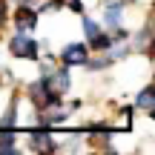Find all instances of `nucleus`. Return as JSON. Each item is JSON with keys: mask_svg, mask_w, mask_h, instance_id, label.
<instances>
[{"mask_svg": "<svg viewBox=\"0 0 155 155\" xmlns=\"http://www.w3.org/2000/svg\"><path fill=\"white\" fill-rule=\"evenodd\" d=\"M138 106L141 109H152V89H144L138 95Z\"/></svg>", "mask_w": 155, "mask_h": 155, "instance_id": "423d86ee", "label": "nucleus"}, {"mask_svg": "<svg viewBox=\"0 0 155 155\" xmlns=\"http://www.w3.org/2000/svg\"><path fill=\"white\" fill-rule=\"evenodd\" d=\"M35 20H38V15H35L32 9H17V15H15V23H17V32H32Z\"/></svg>", "mask_w": 155, "mask_h": 155, "instance_id": "7ed1b4c3", "label": "nucleus"}, {"mask_svg": "<svg viewBox=\"0 0 155 155\" xmlns=\"http://www.w3.org/2000/svg\"><path fill=\"white\" fill-rule=\"evenodd\" d=\"M32 147L35 150H52V138L46 132H35L32 135Z\"/></svg>", "mask_w": 155, "mask_h": 155, "instance_id": "39448f33", "label": "nucleus"}, {"mask_svg": "<svg viewBox=\"0 0 155 155\" xmlns=\"http://www.w3.org/2000/svg\"><path fill=\"white\" fill-rule=\"evenodd\" d=\"M61 58H63V63H69V66H81V63L89 61V49L83 43H69L66 49L61 52Z\"/></svg>", "mask_w": 155, "mask_h": 155, "instance_id": "f03ea898", "label": "nucleus"}, {"mask_svg": "<svg viewBox=\"0 0 155 155\" xmlns=\"http://www.w3.org/2000/svg\"><path fill=\"white\" fill-rule=\"evenodd\" d=\"M3 15H6V6H3V0H0V23H3Z\"/></svg>", "mask_w": 155, "mask_h": 155, "instance_id": "6e6552de", "label": "nucleus"}, {"mask_svg": "<svg viewBox=\"0 0 155 155\" xmlns=\"http://www.w3.org/2000/svg\"><path fill=\"white\" fill-rule=\"evenodd\" d=\"M9 46H12V52H15L17 58H38V43H35L26 32H17Z\"/></svg>", "mask_w": 155, "mask_h": 155, "instance_id": "f257e3e1", "label": "nucleus"}, {"mask_svg": "<svg viewBox=\"0 0 155 155\" xmlns=\"http://www.w3.org/2000/svg\"><path fill=\"white\" fill-rule=\"evenodd\" d=\"M83 32H86V40H95V38H98V26H95V23L92 20H83Z\"/></svg>", "mask_w": 155, "mask_h": 155, "instance_id": "0eeeda50", "label": "nucleus"}, {"mask_svg": "<svg viewBox=\"0 0 155 155\" xmlns=\"http://www.w3.org/2000/svg\"><path fill=\"white\" fill-rule=\"evenodd\" d=\"M121 15H124V6H121V3H112L109 9H106V15H104V17H106V23H109L112 29H118V23H121Z\"/></svg>", "mask_w": 155, "mask_h": 155, "instance_id": "20e7f679", "label": "nucleus"}]
</instances>
